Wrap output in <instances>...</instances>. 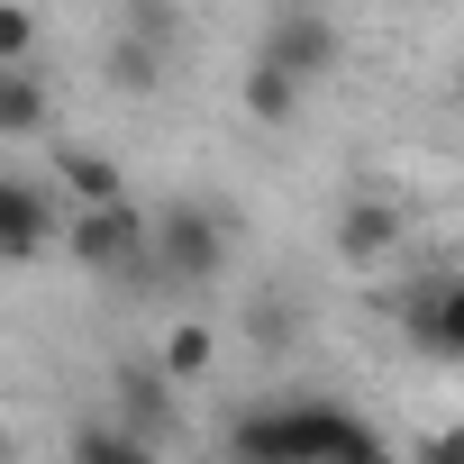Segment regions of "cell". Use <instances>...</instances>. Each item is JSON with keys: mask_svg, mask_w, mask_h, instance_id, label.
<instances>
[{"mask_svg": "<svg viewBox=\"0 0 464 464\" xmlns=\"http://www.w3.org/2000/svg\"><path fill=\"white\" fill-rule=\"evenodd\" d=\"M101 73H110L119 92H155V82H164V37H146V28H128V37H110V55H101Z\"/></svg>", "mask_w": 464, "mask_h": 464, "instance_id": "obj_8", "label": "cell"}, {"mask_svg": "<svg viewBox=\"0 0 464 464\" xmlns=\"http://www.w3.org/2000/svg\"><path fill=\"white\" fill-rule=\"evenodd\" d=\"M237 455H346V464H373L382 455V428L337 410V401H274V410H246L227 428Z\"/></svg>", "mask_w": 464, "mask_h": 464, "instance_id": "obj_1", "label": "cell"}, {"mask_svg": "<svg viewBox=\"0 0 464 464\" xmlns=\"http://www.w3.org/2000/svg\"><path fill=\"white\" fill-rule=\"evenodd\" d=\"M146 274H164V283H218L227 274V218L200 209V200H173L146 227Z\"/></svg>", "mask_w": 464, "mask_h": 464, "instance_id": "obj_2", "label": "cell"}, {"mask_svg": "<svg viewBox=\"0 0 464 464\" xmlns=\"http://www.w3.org/2000/svg\"><path fill=\"white\" fill-rule=\"evenodd\" d=\"M28 55H37V10L0 0V64H28Z\"/></svg>", "mask_w": 464, "mask_h": 464, "instance_id": "obj_13", "label": "cell"}, {"mask_svg": "<svg viewBox=\"0 0 464 464\" xmlns=\"http://www.w3.org/2000/svg\"><path fill=\"white\" fill-rule=\"evenodd\" d=\"M46 237H55V209H46V191L0 173V265H28V256H46Z\"/></svg>", "mask_w": 464, "mask_h": 464, "instance_id": "obj_6", "label": "cell"}, {"mask_svg": "<svg viewBox=\"0 0 464 464\" xmlns=\"http://www.w3.org/2000/svg\"><path fill=\"white\" fill-rule=\"evenodd\" d=\"M392 319H401V337H410L419 355H437V364H455V355H464V283H455V274H437V283L401 292V301H392Z\"/></svg>", "mask_w": 464, "mask_h": 464, "instance_id": "obj_4", "label": "cell"}, {"mask_svg": "<svg viewBox=\"0 0 464 464\" xmlns=\"http://www.w3.org/2000/svg\"><path fill=\"white\" fill-rule=\"evenodd\" d=\"M246 119H265V128H292V119H301V82H292L283 64H265V55H256V73H246Z\"/></svg>", "mask_w": 464, "mask_h": 464, "instance_id": "obj_10", "label": "cell"}, {"mask_svg": "<svg viewBox=\"0 0 464 464\" xmlns=\"http://www.w3.org/2000/svg\"><path fill=\"white\" fill-rule=\"evenodd\" d=\"M46 110H55V101H46V82H37L28 64H0V137H37Z\"/></svg>", "mask_w": 464, "mask_h": 464, "instance_id": "obj_9", "label": "cell"}, {"mask_svg": "<svg viewBox=\"0 0 464 464\" xmlns=\"http://www.w3.org/2000/svg\"><path fill=\"white\" fill-rule=\"evenodd\" d=\"M173 373H182V382L209 373V328H200V319H182V328L164 337V382H173Z\"/></svg>", "mask_w": 464, "mask_h": 464, "instance_id": "obj_12", "label": "cell"}, {"mask_svg": "<svg viewBox=\"0 0 464 464\" xmlns=\"http://www.w3.org/2000/svg\"><path fill=\"white\" fill-rule=\"evenodd\" d=\"M392 246H401V209H392V200H355L346 227H337V256H346V265H373V256H392Z\"/></svg>", "mask_w": 464, "mask_h": 464, "instance_id": "obj_7", "label": "cell"}, {"mask_svg": "<svg viewBox=\"0 0 464 464\" xmlns=\"http://www.w3.org/2000/svg\"><path fill=\"white\" fill-rule=\"evenodd\" d=\"M64 237H73V256L92 274H146V218L128 209V191L119 200H82V218L64 227Z\"/></svg>", "mask_w": 464, "mask_h": 464, "instance_id": "obj_3", "label": "cell"}, {"mask_svg": "<svg viewBox=\"0 0 464 464\" xmlns=\"http://www.w3.org/2000/svg\"><path fill=\"white\" fill-rule=\"evenodd\" d=\"M55 173L73 182V200H119V191H128V173H119L110 155H64Z\"/></svg>", "mask_w": 464, "mask_h": 464, "instance_id": "obj_11", "label": "cell"}, {"mask_svg": "<svg viewBox=\"0 0 464 464\" xmlns=\"http://www.w3.org/2000/svg\"><path fill=\"white\" fill-rule=\"evenodd\" d=\"M265 64H283L292 82H319V73L337 64V28H328L319 10H283V19L265 28Z\"/></svg>", "mask_w": 464, "mask_h": 464, "instance_id": "obj_5", "label": "cell"}, {"mask_svg": "<svg viewBox=\"0 0 464 464\" xmlns=\"http://www.w3.org/2000/svg\"><path fill=\"white\" fill-rule=\"evenodd\" d=\"M0 446H10V437H0Z\"/></svg>", "mask_w": 464, "mask_h": 464, "instance_id": "obj_14", "label": "cell"}]
</instances>
